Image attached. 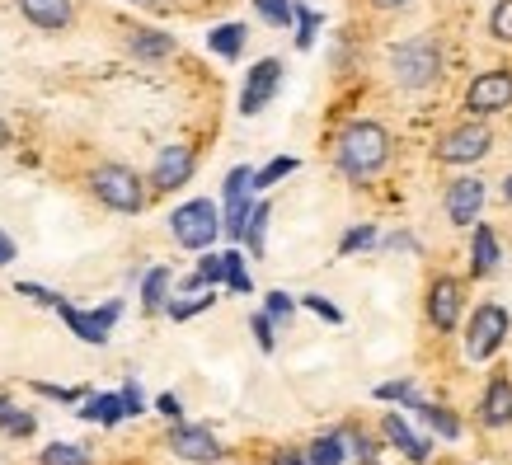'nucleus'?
Here are the masks:
<instances>
[{"label": "nucleus", "instance_id": "f257e3e1", "mask_svg": "<svg viewBox=\"0 0 512 465\" xmlns=\"http://www.w3.org/2000/svg\"><path fill=\"white\" fill-rule=\"evenodd\" d=\"M334 165H339L343 179H353V184H367L376 174L390 165V132L372 118H357L339 132L334 141Z\"/></svg>", "mask_w": 512, "mask_h": 465}, {"label": "nucleus", "instance_id": "f03ea898", "mask_svg": "<svg viewBox=\"0 0 512 465\" xmlns=\"http://www.w3.org/2000/svg\"><path fill=\"white\" fill-rule=\"evenodd\" d=\"M390 76L400 90H428L442 80V47H437L433 33H419V38H404L390 52Z\"/></svg>", "mask_w": 512, "mask_h": 465}, {"label": "nucleus", "instance_id": "7ed1b4c3", "mask_svg": "<svg viewBox=\"0 0 512 465\" xmlns=\"http://www.w3.org/2000/svg\"><path fill=\"white\" fill-rule=\"evenodd\" d=\"M90 193L109 212H123V217H137L141 207H146V179H141L132 165H118V160H109V165H94L90 170Z\"/></svg>", "mask_w": 512, "mask_h": 465}, {"label": "nucleus", "instance_id": "20e7f679", "mask_svg": "<svg viewBox=\"0 0 512 465\" xmlns=\"http://www.w3.org/2000/svg\"><path fill=\"white\" fill-rule=\"evenodd\" d=\"M170 235L179 240L184 249H207L212 240L221 235V212H217V202H207V198H193L184 202V207H174V217H170Z\"/></svg>", "mask_w": 512, "mask_h": 465}, {"label": "nucleus", "instance_id": "39448f33", "mask_svg": "<svg viewBox=\"0 0 512 465\" xmlns=\"http://www.w3.org/2000/svg\"><path fill=\"white\" fill-rule=\"evenodd\" d=\"M508 329H512V315L498 306V301H484V306H475V315H470V329H466V357H470V362H489V357L503 348Z\"/></svg>", "mask_w": 512, "mask_h": 465}, {"label": "nucleus", "instance_id": "423d86ee", "mask_svg": "<svg viewBox=\"0 0 512 465\" xmlns=\"http://www.w3.org/2000/svg\"><path fill=\"white\" fill-rule=\"evenodd\" d=\"M52 310L62 315L66 329H71L80 343H94V348H104V343H109V334H113V325L123 320V301H104L99 310H80V306H71V301L62 296Z\"/></svg>", "mask_w": 512, "mask_h": 465}, {"label": "nucleus", "instance_id": "0eeeda50", "mask_svg": "<svg viewBox=\"0 0 512 465\" xmlns=\"http://www.w3.org/2000/svg\"><path fill=\"white\" fill-rule=\"evenodd\" d=\"M489 151H494V132H489L484 123H461L437 141L433 155L442 160V165H475V160H484Z\"/></svg>", "mask_w": 512, "mask_h": 465}, {"label": "nucleus", "instance_id": "6e6552de", "mask_svg": "<svg viewBox=\"0 0 512 465\" xmlns=\"http://www.w3.org/2000/svg\"><path fill=\"white\" fill-rule=\"evenodd\" d=\"M466 109L475 118H494L512 109V71H480L466 85Z\"/></svg>", "mask_w": 512, "mask_h": 465}, {"label": "nucleus", "instance_id": "1a4fd4ad", "mask_svg": "<svg viewBox=\"0 0 512 465\" xmlns=\"http://www.w3.org/2000/svg\"><path fill=\"white\" fill-rule=\"evenodd\" d=\"M165 442H170V451L179 456V461H193V465H217L221 456H226V447L217 442V433H212V428H202V423L179 419Z\"/></svg>", "mask_w": 512, "mask_h": 465}, {"label": "nucleus", "instance_id": "9d476101", "mask_svg": "<svg viewBox=\"0 0 512 465\" xmlns=\"http://www.w3.org/2000/svg\"><path fill=\"white\" fill-rule=\"evenodd\" d=\"M466 287H461V278H433L428 282V301H423V310H428V325L437 329V334H456V325H461V310H466Z\"/></svg>", "mask_w": 512, "mask_h": 465}, {"label": "nucleus", "instance_id": "9b49d317", "mask_svg": "<svg viewBox=\"0 0 512 465\" xmlns=\"http://www.w3.org/2000/svg\"><path fill=\"white\" fill-rule=\"evenodd\" d=\"M193 170H198V151L188 141H170L156 155V165H151V188L156 193H174V188H184L193 179Z\"/></svg>", "mask_w": 512, "mask_h": 465}, {"label": "nucleus", "instance_id": "f8f14e48", "mask_svg": "<svg viewBox=\"0 0 512 465\" xmlns=\"http://www.w3.org/2000/svg\"><path fill=\"white\" fill-rule=\"evenodd\" d=\"M249 212H254V170H249V165H235V170L226 174V217H221V231L231 235V240H240Z\"/></svg>", "mask_w": 512, "mask_h": 465}, {"label": "nucleus", "instance_id": "ddd939ff", "mask_svg": "<svg viewBox=\"0 0 512 465\" xmlns=\"http://www.w3.org/2000/svg\"><path fill=\"white\" fill-rule=\"evenodd\" d=\"M278 85H282V62H278V57L254 62V66H249V76H245V90H240V113H245V118L264 113L268 99L278 94Z\"/></svg>", "mask_w": 512, "mask_h": 465}, {"label": "nucleus", "instance_id": "4468645a", "mask_svg": "<svg viewBox=\"0 0 512 465\" xmlns=\"http://www.w3.org/2000/svg\"><path fill=\"white\" fill-rule=\"evenodd\" d=\"M447 221L451 226H470V221H480L484 212V179H475V174H466V179H456V184L447 188Z\"/></svg>", "mask_w": 512, "mask_h": 465}, {"label": "nucleus", "instance_id": "2eb2a0df", "mask_svg": "<svg viewBox=\"0 0 512 465\" xmlns=\"http://www.w3.org/2000/svg\"><path fill=\"white\" fill-rule=\"evenodd\" d=\"M381 437H386V442L400 451V456H409L414 465H428V461H433V437H419L414 428H409V423L400 419V414H386V419H381Z\"/></svg>", "mask_w": 512, "mask_h": 465}, {"label": "nucleus", "instance_id": "dca6fc26", "mask_svg": "<svg viewBox=\"0 0 512 465\" xmlns=\"http://www.w3.org/2000/svg\"><path fill=\"white\" fill-rule=\"evenodd\" d=\"M19 15L29 19L33 29L62 33V29H71V19H76V0H19Z\"/></svg>", "mask_w": 512, "mask_h": 465}, {"label": "nucleus", "instance_id": "f3484780", "mask_svg": "<svg viewBox=\"0 0 512 465\" xmlns=\"http://www.w3.org/2000/svg\"><path fill=\"white\" fill-rule=\"evenodd\" d=\"M480 423L484 428H508L512 423V381H489V390H484L480 400Z\"/></svg>", "mask_w": 512, "mask_h": 465}, {"label": "nucleus", "instance_id": "a211bd4d", "mask_svg": "<svg viewBox=\"0 0 512 465\" xmlns=\"http://www.w3.org/2000/svg\"><path fill=\"white\" fill-rule=\"evenodd\" d=\"M503 259V249H498V235L489 226H475L470 231V278H489Z\"/></svg>", "mask_w": 512, "mask_h": 465}, {"label": "nucleus", "instance_id": "6ab92c4d", "mask_svg": "<svg viewBox=\"0 0 512 465\" xmlns=\"http://www.w3.org/2000/svg\"><path fill=\"white\" fill-rule=\"evenodd\" d=\"M127 52H132L137 62H165L174 52V38L160 29H132L127 33Z\"/></svg>", "mask_w": 512, "mask_h": 465}, {"label": "nucleus", "instance_id": "aec40b11", "mask_svg": "<svg viewBox=\"0 0 512 465\" xmlns=\"http://www.w3.org/2000/svg\"><path fill=\"white\" fill-rule=\"evenodd\" d=\"M76 414L85 423H104V428H118V423L127 419V414H123V400H118V390H113V395H85Z\"/></svg>", "mask_w": 512, "mask_h": 465}, {"label": "nucleus", "instance_id": "412c9836", "mask_svg": "<svg viewBox=\"0 0 512 465\" xmlns=\"http://www.w3.org/2000/svg\"><path fill=\"white\" fill-rule=\"evenodd\" d=\"M170 282H174V273L165 264L151 268V273L141 278V310H146V315H160V310L170 306Z\"/></svg>", "mask_w": 512, "mask_h": 465}, {"label": "nucleus", "instance_id": "4be33fe9", "mask_svg": "<svg viewBox=\"0 0 512 465\" xmlns=\"http://www.w3.org/2000/svg\"><path fill=\"white\" fill-rule=\"evenodd\" d=\"M245 43H249L245 24H217V29L207 33V47H212L217 57H226V62H235V57L245 52Z\"/></svg>", "mask_w": 512, "mask_h": 465}, {"label": "nucleus", "instance_id": "5701e85b", "mask_svg": "<svg viewBox=\"0 0 512 465\" xmlns=\"http://www.w3.org/2000/svg\"><path fill=\"white\" fill-rule=\"evenodd\" d=\"M306 461H311V465H343V461H348V442H343V433L315 437L311 447H306Z\"/></svg>", "mask_w": 512, "mask_h": 465}, {"label": "nucleus", "instance_id": "b1692460", "mask_svg": "<svg viewBox=\"0 0 512 465\" xmlns=\"http://www.w3.org/2000/svg\"><path fill=\"white\" fill-rule=\"evenodd\" d=\"M268 221H273V207H268V202H254V212H249L245 231H240V240H245V245H249V254H254V259L264 254V235H268Z\"/></svg>", "mask_w": 512, "mask_h": 465}, {"label": "nucleus", "instance_id": "393cba45", "mask_svg": "<svg viewBox=\"0 0 512 465\" xmlns=\"http://www.w3.org/2000/svg\"><path fill=\"white\" fill-rule=\"evenodd\" d=\"M419 419L428 423V428H433L437 437H447V442H456V437H461V419H456V414H451L447 404H428V400H423Z\"/></svg>", "mask_w": 512, "mask_h": 465}, {"label": "nucleus", "instance_id": "a878e982", "mask_svg": "<svg viewBox=\"0 0 512 465\" xmlns=\"http://www.w3.org/2000/svg\"><path fill=\"white\" fill-rule=\"evenodd\" d=\"M376 400L381 404H400V409H423V395L414 390V381H386V386H376Z\"/></svg>", "mask_w": 512, "mask_h": 465}, {"label": "nucleus", "instance_id": "bb28decb", "mask_svg": "<svg viewBox=\"0 0 512 465\" xmlns=\"http://www.w3.org/2000/svg\"><path fill=\"white\" fill-rule=\"evenodd\" d=\"M38 465H94L90 451L76 447V442H52V447L38 451Z\"/></svg>", "mask_w": 512, "mask_h": 465}, {"label": "nucleus", "instance_id": "cd10ccee", "mask_svg": "<svg viewBox=\"0 0 512 465\" xmlns=\"http://www.w3.org/2000/svg\"><path fill=\"white\" fill-rule=\"evenodd\" d=\"M221 259H226V278L221 282H226L231 292H240V296L254 292V282H249V273H245V254H240V249H226Z\"/></svg>", "mask_w": 512, "mask_h": 465}, {"label": "nucleus", "instance_id": "c85d7f7f", "mask_svg": "<svg viewBox=\"0 0 512 465\" xmlns=\"http://www.w3.org/2000/svg\"><path fill=\"white\" fill-rule=\"evenodd\" d=\"M0 433L5 437H33V414L15 409V404H0Z\"/></svg>", "mask_w": 512, "mask_h": 465}, {"label": "nucleus", "instance_id": "c756f323", "mask_svg": "<svg viewBox=\"0 0 512 465\" xmlns=\"http://www.w3.org/2000/svg\"><path fill=\"white\" fill-rule=\"evenodd\" d=\"M296 170L292 155H278V160H268L264 170H254V193H264V188H273L278 179H287V174Z\"/></svg>", "mask_w": 512, "mask_h": 465}, {"label": "nucleus", "instance_id": "7c9ffc66", "mask_svg": "<svg viewBox=\"0 0 512 465\" xmlns=\"http://www.w3.org/2000/svg\"><path fill=\"white\" fill-rule=\"evenodd\" d=\"M292 24H296V47H301V52H306V47H315L320 15H315V10H306V5H292Z\"/></svg>", "mask_w": 512, "mask_h": 465}, {"label": "nucleus", "instance_id": "2f4dec72", "mask_svg": "<svg viewBox=\"0 0 512 465\" xmlns=\"http://www.w3.org/2000/svg\"><path fill=\"white\" fill-rule=\"evenodd\" d=\"M254 10H259L273 29H292V0H254Z\"/></svg>", "mask_w": 512, "mask_h": 465}, {"label": "nucleus", "instance_id": "473e14b6", "mask_svg": "<svg viewBox=\"0 0 512 465\" xmlns=\"http://www.w3.org/2000/svg\"><path fill=\"white\" fill-rule=\"evenodd\" d=\"M343 442H348V456H353L357 465H376V442L367 433H353V428H348Z\"/></svg>", "mask_w": 512, "mask_h": 465}, {"label": "nucleus", "instance_id": "72a5a7b5", "mask_svg": "<svg viewBox=\"0 0 512 465\" xmlns=\"http://www.w3.org/2000/svg\"><path fill=\"white\" fill-rule=\"evenodd\" d=\"M292 310H296V296H287V292H268L264 315L273 320V325H287V320H292Z\"/></svg>", "mask_w": 512, "mask_h": 465}, {"label": "nucleus", "instance_id": "f704fd0d", "mask_svg": "<svg viewBox=\"0 0 512 465\" xmlns=\"http://www.w3.org/2000/svg\"><path fill=\"white\" fill-rule=\"evenodd\" d=\"M249 329H254V343H259L264 353H273V348H278V325L268 320L264 310H259V315H249Z\"/></svg>", "mask_w": 512, "mask_h": 465}, {"label": "nucleus", "instance_id": "c9c22d12", "mask_svg": "<svg viewBox=\"0 0 512 465\" xmlns=\"http://www.w3.org/2000/svg\"><path fill=\"white\" fill-rule=\"evenodd\" d=\"M489 33L498 43H512V0H498L494 15H489Z\"/></svg>", "mask_w": 512, "mask_h": 465}, {"label": "nucleus", "instance_id": "e433bc0d", "mask_svg": "<svg viewBox=\"0 0 512 465\" xmlns=\"http://www.w3.org/2000/svg\"><path fill=\"white\" fill-rule=\"evenodd\" d=\"M372 245H376V231H372V226H353V231L339 240V254L348 259V254H357V249H372Z\"/></svg>", "mask_w": 512, "mask_h": 465}, {"label": "nucleus", "instance_id": "4c0bfd02", "mask_svg": "<svg viewBox=\"0 0 512 465\" xmlns=\"http://www.w3.org/2000/svg\"><path fill=\"white\" fill-rule=\"evenodd\" d=\"M301 306H306V310H315V315H320V320H329V325H343V310L334 306V301H325V296H320V292L301 296Z\"/></svg>", "mask_w": 512, "mask_h": 465}, {"label": "nucleus", "instance_id": "58836bf2", "mask_svg": "<svg viewBox=\"0 0 512 465\" xmlns=\"http://www.w3.org/2000/svg\"><path fill=\"white\" fill-rule=\"evenodd\" d=\"M217 306V296H198V301H174V306H165L170 310V320H193V315H202V310H212Z\"/></svg>", "mask_w": 512, "mask_h": 465}, {"label": "nucleus", "instance_id": "ea45409f", "mask_svg": "<svg viewBox=\"0 0 512 465\" xmlns=\"http://www.w3.org/2000/svg\"><path fill=\"white\" fill-rule=\"evenodd\" d=\"M118 400H123V414H127V419H137V414H146V395H141L137 381H127V386L118 390Z\"/></svg>", "mask_w": 512, "mask_h": 465}, {"label": "nucleus", "instance_id": "a19ab883", "mask_svg": "<svg viewBox=\"0 0 512 465\" xmlns=\"http://www.w3.org/2000/svg\"><path fill=\"white\" fill-rule=\"evenodd\" d=\"M15 292L29 296V301H38V306H57V301H62V292H52V287H38V282H19Z\"/></svg>", "mask_w": 512, "mask_h": 465}, {"label": "nucleus", "instance_id": "79ce46f5", "mask_svg": "<svg viewBox=\"0 0 512 465\" xmlns=\"http://www.w3.org/2000/svg\"><path fill=\"white\" fill-rule=\"evenodd\" d=\"M33 390H38V395H47V400H62V404H80V390H66V386H47V381H33Z\"/></svg>", "mask_w": 512, "mask_h": 465}, {"label": "nucleus", "instance_id": "37998d69", "mask_svg": "<svg viewBox=\"0 0 512 465\" xmlns=\"http://www.w3.org/2000/svg\"><path fill=\"white\" fill-rule=\"evenodd\" d=\"M156 409H160V414H165V419H170V423H179V419H184V404H179V395H170V390H165V395H160V400H156Z\"/></svg>", "mask_w": 512, "mask_h": 465}, {"label": "nucleus", "instance_id": "c03bdc74", "mask_svg": "<svg viewBox=\"0 0 512 465\" xmlns=\"http://www.w3.org/2000/svg\"><path fill=\"white\" fill-rule=\"evenodd\" d=\"M273 465H311V461H306V451H292V447H282L278 456H273Z\"/></svg>", "mask_w": 512, "mask_h": 465}, {"label": "nucleus", "instance_id": "a18cd8bd", "mask_svg": "<svg viewBox=\"0 0 512 465\" xmlns=\"http://www.w3.org/2000/svg\"><path fill=\"white\" fill-rule=\"evenodd\" d=\"M15 254H19V245H15V240H10L5 231H0V268H5V264H15Z\"/></svg>", "mask_w": 512, "mask_h": 465}, {"label": "nucleus", "instance_id": "49530a36", "mask_svg": "<svg viewBox=\"0 0 512 465\" xmlns=\"http://www.w3.org/2000/svg\"><path fill=\"white\" fill-rule=\"evenodd\" d=\"M376 10H404V5H414V0H372Z\"/></svg>", "mask_w": 512, "mask_h": 465}, {"label": "nucleus", "instance_id": "de8ad7c7", "mask_svg": "<svg viewBox=\"0 0 512 465\" xmlns=\"http://www.w3.org/2000/svg\"><path fill=\"white\" fill-rule=\"evenodd\" d=\"M5 146H10V127L0 123V151H5Z\"/></svg>", "mask_w": 512, "mask_h": 465}, {"label": "nucleus", "instance_id": "09e8293b", "mask_svg": "<svg viewBox=\"0 0 512 465\" xmlns=\"http://www.w3.org/2000/svg\"><path fill=\"white\" fill-rule=\"evenodd\" d=\"M503 198L512 202V174H508V179H503Z\"/></svg>", "mask_w": 512, "mask_h": 465}, {"label": "nucleus", "instance_id": "8fccbe9b", "mask_svg": "<svg viewBox=\"0 0 512 465\" xmlns=\"http://www.w3.org/2000/svg\"><path fill=\"white\" fill-rule=\"evenodd\" d=\"M127 5H146V0H127Z\"/></svg>", "mask_w": 512, "mask_h": 465}, {"label": "nucleus", "instance_id": "3c124183", "mask_svg": "<svg viewBox=\"0 0 512 465\" xmlns=\"http://www.w3.org/2000/svg\"><path fill=\"white\" fill-rule=\"evenodd\" d=\"M0 404H10V400H5V395H0Z\"/></svg>", "mask_w": 512, "mask_h": 465}]
</instances>
